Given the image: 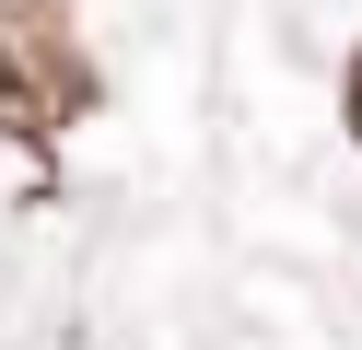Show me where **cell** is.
<instances>
[{"instance_id": "obj_1", "label": "cell", "mask_w": 362, "mask_h": 350, "mask_svg": "<svg viewBox=\"0 0 362 350\" xmlns=\"http://www.w3.org/2000/svg\"><path fill=\"white\" fill-rule=\"evenodd\" d=\"M94 105H105V70L71 35V0H0V140L47 152Z\"/></svg>"}, {"instance_id": "obj_2", "label": "cell", "mask_w": 362, "mask_h": 350, "mask_svg": "<svg viewBox=\"0 0 362 350\" xmlns=\"http://www.w3.org/2000/svg\"><path fill=\"white\" fill-rule=\"evenodd\" d=\"M339 117H351V140H362V47H351V70H339Z\"/></svg>"}]
</instances>
